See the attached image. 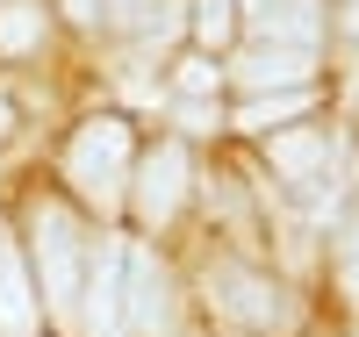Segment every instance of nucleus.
I'll list each match as a JSON object with an SVG mask.
<instances>
[{
  "label": "nucleus",
  "instance_id": "39448f33",
  "mask_svg": "<svg viewBox=\"0 0 359 337\" xmlns=\"http://www.w3.org/2000/svg\"><path fill=\"white\" fill-rule=\"evenodd\" d=\"M130 208H137V223H172L180 216V201H187V151L180 144H158L151 158H137L130 165V194H123Z\"/></svg>",
  "mask_w": 359,
  "mask_h": 337
},
{
  "label": "nucleus",
  "instance_id": "20e7f679",
  "mask_svg": "<svg viewBox=\"0 0 359 337\" xmlns=\"http://www.w3.org/2000/svg\"><path fill=\"white\" fill-rule=\"evenodd\" d=\"M208 294H216V301H223V309H230L237 323H252V330H287V323H294V309H287V287H273L266 273L237 266V259L208 266Z\"/></svg>",
  "mask_w": 359,
  "mask_h": 337
},
{
  "label": "nucleus",
  "instance_id": "6ab92c4d",
  "mask_svg": "<svg viewBox=\"0 0 359 337\" xmlns=\"http://www.w3.org/2000/svg\"><path fill=\"white\" fill-rule=\"evenodd\" d=\"M8 122H15V115H8V101H0V130H8Z\"/></svg>",
  "mask_w": 359,
  "mask_h": 337
},
{
  "label": "nucleus",
  "instance_id": "1a4fd4ad",
  "mask_svg": "<svg viewBox=\"0 0 359 337\" xmlns=\"http://www.w3.org/2000/svg\"><path fill=\"white\" fill-rule=\"evenodd\" d=\"M316 15H323V0H259V29H266V43H302V50H309Z\"/></svg>",
  "mask_w": 359,
  "mask_h": 337
},
{
  "label": "nucleus",
  "instance_id": "f8f14e48",
  "mask_svg": "<svg viewBox=\"0 0 359 337\" xmlns=\"http://www.w3.org/2000/svg\"><path fill=\"white\" fill-rule=\"evenodd\" d=\"M302 108H309V86H280V94H259V101L237 115V122H245V130H273V122L302 115Z\"/></svg>",
  "mask_w": 359,
  "mask_h": 337
},
{
  "label": "nucleus",
  "instance_id": "f3484780",
  "mask_svg": "<svg viewBox=\"0 0 359 337\" xmlns=\"http://www.w3.org/2000/svg\"><path fill=\"white\" fill-rule=\"evenodd\" d=\"M65 15L72 22H101V0H65Z\"/></svg>",
  "mask_w": 359,
  "mask_h": 337
},
{
  "label": "nucleus",
  "instance_id": "423d86ee",
  "mask_svg": "<svg viewBox=\"0 0 359 337\" xmlns=\"http://www.w3.org/2000/svg\"><path fill=\"white\" fill-rule=\"evenodd\" d=\"M123 301H130V330L158 337L172 323V294H165V273L151 252H130V273H123Z\"/></svg>",
  "mask_w": 359,
  "mask_h": 337
},
{
  "label": "nucleus",
  "instance_id": "f03ea898",
  "mask_svg": "<svg viewBox=\"0 0 359 337\" xmlns=\"http://www.w3.org/2000/svg\"><path fill=\"white\" fill-rule=\"evenodd\" d=\"M29 259H36V294L57 316L79 309V273H86V237L65 201H29Z\"/></svg>",
  "mask_w": 359,
  "mask_h": 337
},
{
  "label": "nucleus",
  "instance_id": "6e6552de",
  "mask_svg": "<svg viewBox=\"0 0 359 337\" xmlns=\"http://www.w3.org/2000/svg\"><path fill=\"white\" fill-rule=\"evenodd\" d=\"M331 158H338L331 130H294V137H273V165L294 179V187H316V179L331 172Z\"/></svg>",
  "mask_w": 359,
  "mask_h": 337
},
{
  "label": "nucleus",
  "instance_id": "0eeeda50",
  "mask_svg": "<svg viewBox=\"0 0 359 337\" xmlns=\"http://www.w3.org/2000/svg\"><path fill=\"white\" fill-rule=\"evenodd\" d=\"M230 79L259 86V94H273V86H309V50L302 43H259V50H245L230 65Z\"/></svg>",
  "mask_w": 359,
  "mask_h": 337
},
{
  "label": "nucleus",
  "instance_id": "a211bd4d",
  "mask_svg": "<svg viewBox=\"0 0 359 337\" xmlns=\"http://www.w3.org/2000/svg\"><path fill=\"white\" fill-rule=\"evenodd\" d=\"M338 15H345V36L359 43V0H338Z\"/></svg>",
  "mask_w": 359,
  "mask_h": 337
},
{
  "label": "nucleus",
  "instance_id": "f257e3e1",
  "mask_svg": "<svg viewBox=\"0 0 359 337\" xmlns=\"http://www.w3.org/2000/svg\"><path fill=\"white\" fill-rule=\"evenodd\" d=\"M130 165H137V144H130V122H115V115L79 122L65 144V187L94 208H115L130 194Z\"/></svg>",
  "mask_w": 359,
  "mask_h": 337
},
{
  "label": "nucleus",
  "instance_id": "7ed1b4c3",
  "mask_svg": "<svg viewBox=\"0 0 359 337\" xmlns=\"http://www.w3.org/2000/svg\"><path fill=\"white\" fill-rule=\"evenodd\" d=\"M123 273H130V252L115 237L94 244V259H86V280H79V330L86 337H130V301H123Z\"/></svg>",
  "mask_w": 359,
  "mask_h": 337
},
{
  "label": "nucleus",
  "instance_id": "9d476101",
  "mask_svg": "<svg viewBox=\"0 0 359 337\" xmlns=\"http://www.w3.org/2000/svg\"><path fill=\"white\" fill-rule=\"evenodd\" d=\"M29 323H36V294H29L22 252H0V330H8V337H29Z\"/></svg>",
  "mask_w": 359,
  "mask_h": 337
},
{
  "label": "nucleus",
  "instance_id": "4468645a",
  "mask_svg": "<svg viewBox=\"0 0 359 337\" xmlns=\"http://www.w3.org/2000/svg\"><path fill=\"white\" fill-rule=\"evenodd\" d=\"M101 22H115V29H151V36H158V0H101Z\"/></svg>",
  "mask_w": 359,
  "mask_h": 337
},
{
  "label": "nucleus",
  "instance_id": "9b49d317",
  "mask_svg": "<svg viewBox=\"0 0 359 337\" xmlns=\"http://www.w3.org/2000/svg\"><path fill=\"white\" fill-rule=\"evenodd\" d=\"M43 29H50L43 0H0V57H29L43 43Z\"/></svg>",
  "mask_w": 359,
  "mask_h": 337
},
{
  "label": "nucleus",
  "instance_id": "2eb2a0df",
  "mask_svg": "<svg viewBox=\"0 0 359 337\" xmlns=\"http://www.w3.org/2000/svg\"><path fill=\"white\" fill-rule=\"evenodd\" d=\"M338 280L359 294V216H352V230H345V244H338Z\"/></svg>",
  "mask_w": 359,
  "mask_h": 337
},
{
  "label": "nucleus",
  "instance_id": "ddd939ff",
  "mask_svg": "<svg viewBox=\"0 0 359 337\" xmlns=\"http://www.w3.org/2000/svg\"><path fill=\"white\" fill-rule=\"evenodd\" d=\"M194 36L201 50H223L237 36V0H194Z\"/></svg>",
  "mask_w": 359,
  "mask_h": 337
},
{
  "label": "nucleus",
  "instance_id": "dca6fc26",
  "mask_svg": "<svg viewBox=\"0 0 359 337\" xmlns=\"http://www.w3.org/2000/svg\"><path fill=\"white\" fill-rule=\"evenodd\" d=\"M216 79H223V72L208 65V57H187V65H180V86H187V94H208Z\"/></svg>",
  "mask_w": 359,
  "mask_h": 337
}]
</instances>
